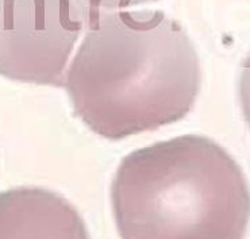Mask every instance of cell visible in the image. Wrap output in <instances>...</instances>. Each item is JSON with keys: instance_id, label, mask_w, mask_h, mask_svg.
<instances>
[{"instance_id": "6da1fadb", "label": "cell", "mask_w": 250, "mask_h": 239, "mask_svg": "<svg viewBox=\"0 0 250 239\" xmlns=\"http://www.w3.org/2000/svg\"><path fill=\"white\" fill-rule=\"evenodd\" d=\"M200 82L198 53L177 20L158 10H98L88 11L64 87L91 131L121 140L186 118Z\"/></svg>"}, {"instance_id": "7a4b0ae2", "label": "cell", "mask_w": 250, "mask_h": 239, "mask_svg": "<svg viewBox=\"0 0 250 239\" xmlns=\"http://www.w3.org/2000/svg\"><path fill=\"white\" fill-rule=\"evenodd\" d=\"M121 239H244L250 191L215 140L186 134L131 152L111 184Z\"/></svg>"}, {"instance_id": "3957f363", "label": "cell", "mask_w": 250, "mask_h": 239, "mask_svg": "<svg viewBox=\"0 0 250 239\" xmlns=\"http://www.w3.org/2000/svg\"><path fill=\"white\" fill-rule=\"evenodd\" d=\"M88 11L85 0H0V76L64 87Z\"/></svg>"}, {"instance_id": "277c9868", "label": "cell", "mask_w": 250, "mask_h": 239, "mask_svg": "<svg viewBox=\"0 0 250 239\" xmlns=\"http://www.w3.org/2000/svg\"><path fill=\"white\" fill-rule=\"evenodd\" d=\"M0 239H89L82 215L59 193L38 187L0 192Z\"/></svg>"}, {"instance_id": "5b68a950", "label": "cell", "mask_w": 250, "mask_h": 239, "mask_svg": "<svg viewBox=\"0 0 250 239\" xmlns=\"http://www.w3.org/2000/svg\"><path fill=\"white\" fill-rule=\"evenodd\" d=\"M238 98L245 120L250 127V52L241 65L238 80Z\"/></svg>"}, {"instance_id": "8992f818", "label": "cell", "mask_w": 250, "mask_h": 239, "mask_svg": "<svg viewBox=\"0 0 250 239\" xmlns=\"http://www.w3.org/2000/svg\"><path fill=\"white\" fill-rule=\"evenodd\" d=\"M150 1H157V0H85L89 11L121 10V8H126V7L146 4V3H150Z\"/></svg>"}]
</instances>
